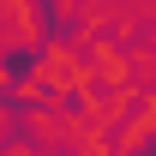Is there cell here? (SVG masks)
Masks as SVG:
<instances>
[{
  "mask_svg": "<svg viewBox=\"0 0 156 156\" xmlns=\"http://www.w3.org/2000/svg\"><path fill=\"white\" fill-rule=\"evenodd\" d=\"M36 60H42V42H30V48H6V54H0V72L24 84V78L36 72Z\"/></svg>",
  "mask_w": 156,
  "mask_h": 156,
  "instance_id": "1",
  "label": "cell"
},
{
  "mask_svg": "<svg viewBox=\"0 0 156 156\" xmlns=\"http://www.w3.org/2000/svg\"><path fill=\"white\" fill-rule=\"evenodd\" d=\"M126 156H156V126H150V132H144V138H138V144H132V150H126Z\"/></svg>",
  "mask_w": 156,
  "mask_h": 156,
  "instance_id": "2",
  "label": "cell"
}]
</instances>
